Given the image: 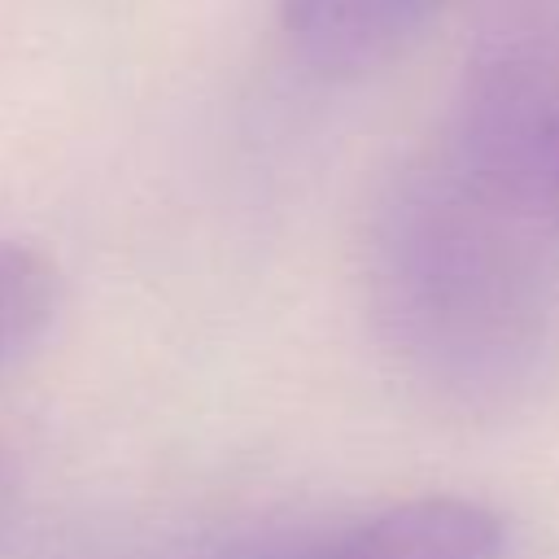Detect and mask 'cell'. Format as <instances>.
Wrapping results in <instances>:
<instances>
[{
    "label": "cell",
    "mask_w": 559,
    "mask_h": 559,
    "mask_svg": "<svg viewBox=\"0 0 559 559\" xmlns=\"http://www.w3.org/2000/svg\"><path fill=\"white\" fill-rule=\"evenodd\" d=\"M507 533L467 498H415L328 533L245 550L240 559H502Z\"/></svg>",
    "instance_id": "6da1fadb"
},
{
    "label": "cell",
    "mask_w": 559,
    "mask_h": 559,
    "mask_svg": "<svg viewBox=\"0 0 559 559\" xmlns=\"http://www.w3.org/2000/svg\"><path fill=\"white\" fill-rule=\"evenodd\" d=\"M432 0H280L293 35L328 57H362L397 39Z\"/></svg>",
    "instance_id": "7a4b0ae2"
},
{
    "label": "cell",
    "mask_w": 559,
    "mask_h": 559,
    "mask_svg": "<svg viewBox=\"0 0 559 559\" xmlns=\"http://www.w3.org/2000/svg\"><path fill=\"white\" fill-rule=\"evenodd\" d=\"M57 297V266L22 240H0V362L52 323Z\"/></svg>",
    "instance_id": "3957f363"
},
{
    "label": "cell",
    "mask_w": 559,
    "mask_h": 559,
    "mask_svg": "<svg viewBox=\"0 0 559 559\" xmlns=\"http://www.w3.org/2000/svg\"><path fill=\"white\" fill-rule=\"evenodd\" d=\"M9 502H13V467H9V454L0 445V533H4V520H9Z\"/></svg>",
    "instance_id": "277c9868"
}]
</instances>
